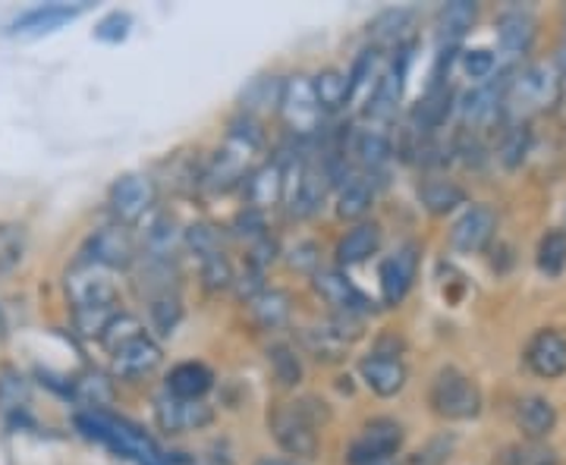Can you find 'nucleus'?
<instances>
[{"mask_svg":"<svg viewBox=\"0 0 566 465\" xmlns=\"http://www.w3.org/2000/svg\"><path fill=\"white\" fill-rule=\"evenodd\" d=\"M155 204H158V182L148 173H123L107 192L111 218H114V223H123L129 230L145 221L155 211Z\"/></svg>","mask_w":566,"mask_h":465,"instance_id":"nucleus-6","label":"nucleus"},{"mask_svg":"<svg viewBox=\"0 0 566 465\" xmlns=\"http://www.w3.org/2000/svg\"><path fill=\"white\" fill-rule=\"evenodd\" d=\"M182 245V230L174 214H155L148 221V230L142 236L139 258H155V262H177V249Z\"/></svg>","mask_w":566,"mask_h":465,"instance_id":"nucleus-22","label":"nucleus"},{"mask_svg":"<svg viewBox=\"0 0 566 465\" xmlns=\"http://www.w3.org/2000/svg\"><path fill=\"white\" fill-rule=\"evenodd\" d=\"M331 186L334 182L327 177L322 161H305L296 167V182L286 180L283 202H290V211L296 218H315V214H322Z\"/></svg>","mask_w":566,"mask_h":465,"instance_id":"nucleus-12","label":"nucleus"},{"mask_svg":"<svg viewBox=\"0 0 566 465\" xmlns=\"http://www.w3.org/2000/svg\"><path fill=\"white\" fill-rule=\"evenodd\" d=\"M419 199H422L428 214H450L453 208H460L465 202V189L460 182L444 180V177H431L419 186Z\"/></svg>","mask_w":566,"mask_h":465,"instance_id":"nucleus-37","label":"nucleus"},{"mask_svg":"<svg viewBox=\"0 0 566 465\" xmlns=\"http://www.w3.org/2000/svg\"><path fill=\"white\" fill-rule=\"evenodd\" d=\"M300 346H303L305 356H312L315 362L322 364H337L344 362L346 352H349V344H344L327 321L315 324V327H303L300 330Z\"/></svg>","mask_w":566,"mask_h":465,"instance_id":"nucleus-30","label":"nucleus"},{"mask_svg":"<svg viewBox=\"0 0 566 465\" xmlns=\"http://www.w3.org/2000/svg\"><path fill=\"white\" fill-rule=\"evenodd\" d=\"M32 405V387L29 378L13 364H0V415L17 422Z\"/></svg>","mask_w":566,"mask_h":465,"instance_id":"nucleus-28","label":"nucleus"},{"mask_svg":"<svg viewBox=\"0 0 566 465\" xmlns=\"http://www.w3.org/2000/svg\"><path fill=\"white\" fill-rule=\"evenodd\" d=\"M371 465H403V463H397V459H385V463H371Z\"/></svg>","mask_w":566,"mask_h":465,"instance_id":"nucleus-53","label":"nucleus"},{"mask_svg":"<svg viewBox=\"0 0 566 465\" xmlns=\"http://www.w3.org/2000/svg\"><path fill=\"white\" fill-rule=\"evenodd\" d=\"M523 126H516V129H510L504 139V148H501V155H504V161L513 167V163L520 161V158H526V133H520Z\"/></svg>","mask_w":566,"mask_h":465,"instance_id":"nucleus-49","label":"nucleus"},{"mask_svg":"<svg viewBox=\"0 0 566 465\" xmlns=\"http://www.w3.org/2000/svg\"><path fill=\"white\" fill-rule=\"evenodd\" d=\"M406 63H409V47L397 51V61L385 66V73L378 76L375 88L365 98V120L371 123L375 129H385V126L397 120V110H400V102H403Z\"/></svg>","mask_w":566,"mask_h":465,"instance_id":"nucleus-9","label":"nucleus"},{"mask_svg":"<svg viewBox=\"0 0 566 465\" xmlns=\"http://www.w3.org/2000/svg\"><path fill=\"white\" fill-rule=\"evenodd\" d=\"M560 92H564V80H560L557 63H528L506 82L504 107L516 110V114L551 110L560 102Z\"/></svg>","mask_w":566,"mask_h":465,"instance_id":"nucleus-2","label":"nucleus"},{"mask_svg":"<svg viewBox=\"0 0 566 465\" xmlns=\"http://www.w3.org/2000/svg\"><path fill=\"white\" fill-rule=\"evenodd\" d=\"M557 70H560V80H564V88H566V35H564V47H560V61H557Z\"/></svg>","mask_w":566,"mask_h":465,"instance_id":"nucleus-51","label":"nucleus"},{"mask_svg":"<svg viewBox=\"0 0 566 465\" xmlns=\"http://www.w3.org/2000/svg\"><path fill=\"white\" fill-rule=\"evenodd\" d=\"M252 465H305L300 459H283V456H259Z\"/></svg>","mask_w":566,"mask_h":465,"instance_id":"nucleus-50","label":"nucleus"},{"mask_svg":"<svg viewBox=\"0 0 566 465\" xmlns=\"http://www.w3.org/2000/svg\"><path fill=\"white\" fill-rule=\"evenodd\" d=\"M0 340H7V318H3V311H0Z\"/></svg>","mask_w":566,"mask_h":465,"instance_id":"nucleus-52","label":"nucleus"},{"mask_svg":"<svg viewBox=\"0 0 566 465\" xmlns=\"http://www.w3.org/2000/svg\"><path fill=\"white\" fill-rule=\"evenodd\" d=\"M164 362V352L158 340L148 334V337H142L136 344L123 346L117 349L114 356H111V378H117V381H142V378H148V374H155Z\"/></svg>","mask_w":566,"mask_h":465,"instance_id":"nucleus-17","label":"nucleus"},{"mask_svg":"<svg viewBox=\"0 0 566 465\" xmlns=\"http://www.w3.org/2000/svg\"><path fill=\"white\" fill-rule=\"evenodd\" d=\"M375 208V186L365 177H349L337 192V218L349 223H363Z\"/></svg>","mask_w":566,"mask_h":465,"instance_id":"nucleus-32","label":"nucleus"},{"mask_svg":"<svg viewBox=\"0 0 566 465\" xmlns=\"http://www.w3.org/2000/svg\"><path fill=\"white\" fill-rule=\"evenodd\" d=\"M281 120L293 136H312L322 129V107L315 102L312 80L308 76H286L281 88V107H277Z\"/></svg>","mask_w":566,"mask_h":465,"instance_id":"nucleus-10","label":"nucleus"},{"mask_svg":"<svg viewBox=\"0 0 566 465\" xmlns=\"http://www.w3.org/2000/svg\"><path fill=\"white\" fill-rule=\"evenodd\" d=\"M249 315L252 321L259 324L262 330H281L290 324V315H293V299L290 293L283 289H274V286H264L259 296L249 299Z\"/></svg>","mask_w":566,"mask_h":465,"instance_id":"nucleus-25","label":"nucleus"},{"mask_svg":"<svg viewBox=\"0 0 566 465\" xmlns=\"http://www.w3.org/2000/svg\"><path fill=\"white\" fill-rule=\"evenodd\" d=\"M428 405L447 422H469L482 412V390L460 368H441L428 387Z\"/></svg>","mask_w":566,"mask_h":465,"instance_id":"nucleus-4","label":"nucleus"},{"mask_svg":"<svg viewBox=\"0 0 566 465\" xmlns=\"http://www.w3.org/2000/svg\"><path fill=\"white\" fill-rule=\"evenodd\" d=\"M245 199L252 211H271L283 202V192H286V170L281 161H264L262 167H255L243 182Z\"/></svg>","mask_w":566,"mask_h":465,"instance_id":"nucleus-19","label":"nucleus"},{"mask_svg":"<svg viewBox=\"0 0 566 465\" xmlns=\"http://www.w3.org/2000/svg\"><path fill=\"white\" fill-rule=\"evenodd\" d=\"M403 441V425L397 419H371L353 437V444L346 450V465H371L394 459L400 453Z\"/></svg>","mask_w":566,"mask_h":465,"instance_id":"nucleus-7","label":"nucleus"},{"mask_svg":"<svg viewBox=\"0 0 566 465\" xmlns=\"http://www.w3.org/2000/svg\"><path fill=\"white\" fill-rule=\"evenodd\" d=\"M66 299L73 305V311L82 308H120V289L111 271H104L102 264L88 262L82 255L63 277Z\"/></svg>","mask_w":566,"mask_h":465,"instance_id":"nucleus-5","label":"nucleus"},{"mask_svg":"<svg viewBox=\"0 0 566 465\" xmlns=\"http://www.w3.org/2000/svg\"><path fill=\"white\" fill-rule=\"evenodd\" d=\"M70 397L85 405V412H107V405L114 403V381L102 371H85L80 378H73Z\"/></svg>","mask_w":566,"mask_h":465,"instance_id":"nucleus-33","label":"nucleus"},{"mask_svg":"<svg viewBox=\"0 0 566 465\" xmlns=\"http://www.w3.org/2000/svg\"><path fill=\"white\" fill-rule=\"evenodd\" d=\"M80 13L82 7L44 3V7H35V10H25L20 20L13 22V32L17 35H48V32H57L70 20H76Z\"/></svg>","mask_w":566,"mask_h":465,"instance_id":"nucleus-27","label":"nucleus"},{"mask_svg":"<svg viewBox=\"0 0 566 465\" xmlns=\"http://www.w3.org/2000/svg\"><path fill=\"white\" fill-rule=\"evenodd\" d=\"M199 271H202V284L211 289V293H223V289H233V281H237V271H233V262L227 258V252H218V255H208L199 262Z\"/></svg>","mask_w":566,"mask_h":465,"instance_id":"nucleus-43","label":"nucleus"},{"mask_svg":"<svg viewBox=\"0 0 566 465\" xmlns=\"http://www.w3.org/2000/svg\"><path fill=\"white\" fill-rule=\"evenodd\" d=\"M535 17L526 10H510L497 22V41H501V51L506 57H523L532 51V41H535Z\"/></svg>","mask_w":566,"mask_h":465,"instance_id":"nucleus-26","label":"nucleus"},{"mask_svg":"<svg viewBox=\"0 0 566 465\" xmlns=\"http://www.w3.org/2000/svg\"><path fill=\"white\" fill-rule=\"evenodd\" d=\"M76 425L85 437L102 441L114 453H123L129 459H142V463H158V446L148 441V434L117 419V415H111V412H82V415H76Z\"/></svg>","mask_w":566,"mask_h":465,"instance_id":"nucleus-3","label":"nucleus"},{"mask_svg":"<svg viewBox=\"0 0 566 465\" xmlns=\"http://www.w3.org/2000/svg\"><path fill=\"white\" fill-rule=\"evenodd\" d=\"M142 337H148V324L142 321V318H136V315H129V311H120L114 321L104 327V334L98 337V344H102V349L107 352V356H114L117 349L136 344V340H142Z\"/></svg>","mask_w":566,"mask_h":465,"instance_id":"nucleus-38","label":"nucleus"},{"mask_svg":"<svg viewBox=\"0 0 566 465\" xmlns=\"http://www.w3.org/2000/svg\"><path fill=\"white\" fill-rule=\"evenodd\" d=\"M475 20H479V7L472 0H453V3H447L444 10L438 13V35H441V44L457 47L465 32L475 25Z\"/></svg>","mask_w":566,"mask_h":465,"instance_id":"nucleus-36","label":"nucleus"},{"mask_svg":"<svg viewBox=\"0 0 566 465\" xmlns=\"http://www.w3.org/2000/svg\"><path fill=\"white\" fill-rule=\"evenodd\" d=\"M322 264V252L315 243H300L290 252V267L293 271H303V274H315Z\"/></svg>","mask_w":566,"mask_h":465,"instance_id":"nucleus-47","label":"nucleus"},{"mask_svg":"<svg viewBox=\"0 0 566 465\" xmlns=\"http://www.w3.org/2000/svg\"><path fill=\"white\" fill-rule=\"evenodd\" d=\"M268 362H271V371L283 387H296L303 381V362H300V352L293 346L274 344L268 349Z\"/></svg>","mask_w":566,"mask_h":465,"instance_id":"nucleus-42","label":"nucleus"},{"mask_svg":"<svg viewBox=\"0 0 566 465\" xmlns=\"http://www.w3.org/2000/svg\"><path fill=\"white\" fill-rule=\"evenodd\" d=\"M145 303H148V324H151V330H158L161 337H170L182 318L180 289L161 293V296H151V299H145Z\"/></svg>","mask_w":566,"mask_h":465,"instance_id":"nucleus-39","label":"nucleus"},{"mask_svg":"<svg viewBox=\"0 0 566 465\" xmlns=\"http://www.w3.org/2000/svg\"><path fill=\"white\" fill-rule=\"evenodd\" d=\"M542 465H554V459H547V463H542Z\"/></svg>","mask_w":566,"mask_h":465,"instance_id":"nucleus-54","label":"nucleus"},{"mask_svg":"<svg viewBox=\"0 0 566 465\" xmlns=\"http://www.w3.org/2000/svg\"><path fill=\"white\" fill-rule=\"evenodd\" d=\"M412 25H416V13L412 10H403V7L381 10L371 20V25H368L371 47H378L381 54L385 51H403V47H409V39H412Z\"/></svg>","mask_w":566,"mask_h":465,"instance_id":"nucleus-21","label":"nucleus"},{"mask_svg":"<svg viewBox=\"0 0 566 465\" xmlns=\"http://www.w3.org/2000/svg\"><path fill=\"white\" fill-rule=\"evenodd\" d=\"M82 255H85L88 262L102 264L104 271L117 274V271H129V267L136 264V258H139V243H136V236H133L129 226L111 221L104 223V226H98V230L88 236Z\"/></svg>","mask_w":566,"mask_h":465,"instance_id":"nucleus-8","label":"nucleus"},{"mask_svg":"<svg viewBox=\"0 0 566 465\" xmlns=\"http://www.w3.org/2000/svg\"><path fill=\"white\" fill-rule=\"evenodd\" d=\"M129 29H133V17H129V13H120V10H114V13H107V17L98 22L95 39L107 41V44H117V41H126Z\"/></svg>","mask_w":566,"mask_h":465,"instance_id":"nucleus-45","label":"nucleus"},{"mask_svg":"<svg viewBox=\"0 0 566 465\" xmlns=\"http://www.w3.org/2000/svg\"><path fill=\"white\" fill-rule=\"evenodd\" d=\"M331 419L327 403L315 400V397H303L293 403H274L268 409V431L277 441L286 456L303 459H315L318 453V427Z\"/></svg>","mask_w":566,"mask_h":465,"instance_id":"nucleus-1","label":"nucleus"},{"mask_svg":"<svg viewBox=\"0 0 566 465\" xmlns=\"http://www.w3.org/2000/svg\"><path fill=\"white\" fill-rule=\"evenodd\" d=\"M504 95H506V82H485L479 88H472L469 95L460 104V114H463L465 123L472 126H488V123L497 120V114L504 110Z\"/></svg>","mask_w":566,"mask_h":465,"instance_id":"nucleus-24","label":"nucleus"},{"mask_svg":"<svg viewBox=\"0 0 566 465\" xmlns=\"http://www.w3.org/2000/svg\"><path fill=\"white\" fill-rule=\"evenodd\" d=\"M312 92H315V102L322 107V114H340L346 104L353 102V92H349V80H346L344 70L337 66H327L318 76H312Z\"/></svg>","mask_w":566,"mask_h":465,"instance_id":"nucleus-31","label":"nucleus"},{"mask_svg":"<svg viewBox=\"0 0 566 465\" xmlns=\"http://www.w3.org/2000/svg\"><path fill=\"white\" fill-rule=\"evenodd\" d=\"M535 262H538V271H542V274H547V277H560V274H564L566 230H551V233H545V236H542Z\"/></svg>","mask_w":566,"mask_h":465,"instance_id":"nucleus-41","label":"nucleus"},{"mask_svg":"<svg viewBox=\"0 0 566 465\" xmlns=\"http://www.w3.org/2000/svg\"><path fill=\"white\" fill-rule=\"evenodd\" d=\"M381 243H385V230H381V223H375V221L353 223L344 236H340V243H337V252H334V255H337V264H340V267H356V264L371 262V258L381 252Z\"/></svg>","mask_w":566,"mask_h":465,"instance_id":"nucleus-20","label":"nucleus"},{"mask_svg":"<svg viewBox=\"0 0 566 465\" xmlns=\"http://www.w3.org/2000/svg\"><path fill=\"white\" fill-rule=\"evenodd\" d=\"M182 245H186L199 262H202V258H208V255H218V252H223V236L214 223L199 221L182 230Z\"/></svg>","mask_w":566,"mask_h":465,"instance_id":"nucleus-40","label":"nucleus"},{"mask_svg":"<svg viewBox=\"0 0 566 465\" xmlns=\"http://www.w3.org/2000/svg\"><path fill=\"white\" fill-rule=\"evenodd\" d=\"M497 233V211L491 204H472L460 221L450 226V249L460 255L485 252Z\"/></svg>","mask_w":566,"mask_h":465,"instance_id":"nucleus-15","label":"nucleus"},{"mask_svg":"<svg viewBox=\"0 0 566 465\" xmlns=\"http://www.w3.org/2000/svg\"><path fill=\"white\" fill-rule=\"evenodd\" d=\"M526 364L532 374H538V378H545V381H554V378H560L566 374V337L560 330H554V327H545V330H538L526 346Z\"/></svg>","mask_w":566,"mask_h":465,"instance_id":"nucleus-18","label":"nucleus"},{"mask_svg":"<svg viewBox=\"0 0 566 465\" xmlns=\"http://www.w3.org/2000/svg\"><path fill=\"white\" fill-rule=\"evenodd\" d=\"M214 422V409L205 400H177L170 393H164L155 400V425L164 434H196Z\"/></svg>","mask_w":566,"mask_h":465,"instance_id":"nucleus-14","label":"nucleus"},{"mask_svg":"<svg viewBox=\"0 0 566 465\" xmlns=\"http://www.w3.org/2000/svg\"><path fill=\"white\" fill-rule=\"evenodd\" d=\"M419 274V245L403 243L397 252H390L378 267V286H381V305L394 308L409 296Z\"/></svg>","mask_w":566,"mask_h":465,"instance_id":"nucleus-13","label":"nucleus"},{"mask_svg":"<svg viewBox=\"0 0 566 465\" xmlns=\"http://www.w3.org/2000/svg\"><path fill=\"white\" fill-rule=\"evenodd\" d=\"M359 378H363V384L368 387L375 397L390 400V397H397L406 387L409 371H406L403 359H400L397 352H381V349H378V352L359 359Z\"/></svg>","mask_w":566,"mask_h":465,"instance_id":"nucleus-16","label":"nucleus"},{"mask_svg":"<svg viewBox=\"0 0 566 465\" xmlns=\"http://www.w3.org/2000/svg\"><path fill=\"white\" fill-rule=\"evenodd\" d=\"M25 255V226L22 223H0V274L13 271Z\"/></svg>","mask_w":566,"mask_h":465,"instance_id":"nucleus-44","label":"nucleus"},{"mask_svg":"<svg viewBox=\"0 0 566 465\" xmlns=\"http://www.w3.org/2000/svg\"><path fill=\"white\" fill-rule=\"evenodd\" d=\"M312 286H315V293L324 299V305L331 308V315H349V318H363L365 321V315L375 311L371 299L346 277L344 271L318 267L312 274Z\"/></svg>","mask_w":566,"mask_h":465,"instance_id":"nucleus-11","label":"nucleus"},{"mask_svg":"<svg viewBox=\"0 0 566 465\" xmlns=\"http://www.w3.org/2000/svg\"><path fill=\"white\" fill-rule=\"evenodd\" d=\"M214 387V371L205 362H180L167 371V393L177 400H205Z\"/></svg>","mask_w":566,"mask_h":465,"instance_id":"nucleus-23","label":"nucleus"},{"mask_svg":"<svg viewBox=\"0 0 566 465\" xmlns=\"http://www.w3.org/2000/svg\"><path fill=\"white\" fill-rule=\"evenodd\" d=\"M494 66H497V57L488 47H472L463 54V70L469 80H488L494 73Z\"/></svg>","mask_w":566,"mask_h":465,"instance_id":"nucleus-46","label":"nucleus"},{"mask_svg":"<svg viewBox=\"0 0 566 465\" xmlns=\"http://www.w3.org/2000/svg\"><path fill=\"white\" fill-rule=\"evenodd\" d=\"M281 88L283 80L277 76H259V80H252L243 88V95H240V107H243L245 117H264V114H277V107H281Z\"/></svg>","mask_w":566,"mask_h":465,"instance_id":"nucleus-34","label":"nucleus"},{"mask_svg":"<svg viewBox=\"0 0 566 465\" xmlns=\"http://www.w3.org/2000/svg\"><path fill=\"white\" fill-rule=\"evenodd\" d=\"M349 151H353V158L363 163V170H378V167H385L390 161V151H394V145H390V136H387L385 129H375V126H365L359 129L356 136H353V145H349Z\"/></svg>","mask_w":566,"mask_h":465,"instance_id":"nucleus-35","label":"nucleus"},{"mask_svg":"<svg viewBox=\"0 0 566 465\" xmlns=\"http://www.w3.org/2000/svg\"><path fill=\"white\" fill-rule=\"evenodd\" d=\"M450 446H453V441H447V437H434L431 444L412 456V465H444L447 459H450Z\"/></svg>","mask_w":566,"mask_h":465,"instance_id":"nucleus-48","label":"nucleus"},{"mask_svg":"<svg viewBox=\"0 0 566 465\" xmlns=\"http://www.w3.org/2000/svg\"><path fill=\"white\" fill-rule=\"evenodd\" d=\"M516 425L528 441H542L557 427V409L545 397H523L516 403Z\"/></svg>","mask_w":566,"mask_h":465,"instance_id":"nucleus-29","label":"nucleus"}]
</instances>
